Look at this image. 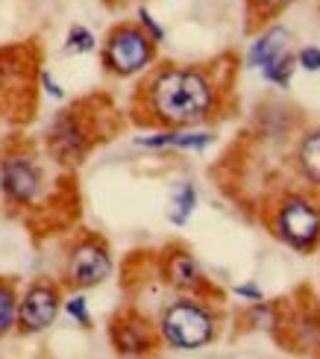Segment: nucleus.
<instances>
[{"label":"nucleus","mask_w":320,"mask_h":359,"mask_svg":"<svg viewBox=\"0 0 320 359\" xmlns=\"http://www.w3.org/2000/svg\"><path fill=\"white\" fill-rule=\"evenodd\" d=\"M209 133H159V136H147L139 139V144L144 147H186V151H203L211 144Z\"/></svg>","instance_id":"nucleus-10"},{"label":"nucleus","mask_w":320,"mask_h":359,"mask_svg":"<svg viewBox=\"0 0 320 359\" xmlns=\"http://www.w3.org/2000/svg\"><path fill=\"white\" fill-rule=\"evenodd\" d=\"M50 147L62 162H77L85 151V136L74 121V115H59L50 130Z\"/></svg>","instance_id":"nucleus-8"},{"label":"nucleus","mask_w":320,"mask_h":359,"mask_svg":"<svg viewBox=\"0 0 320 359\" xmlns=\"http://www.w3.org/2000/svg\"><path fill=\"white\" fill-rule=\"evenodd\" d=\"M167 280L179 289H197L203 283V274H200V268H197V262L188 257V253L176 250L174 257L167 259Z\"/></svg>","instance_id":"nucleus-11"},{"label":"nucleus","mask_w":320,"mask_h":359,"mask_svg":"<svg viewBox=\"0 0 320 359\" xmlns=\"http://www.w3.org/2000/svg\"><path fill=\"white\" fill-rule=\"evenodd\" d=\"M56 309H59V294L50 286H33L27 292V297L21 301V327L29 333H39L44 327H50L56 318Z\"/></svg>","instance_id":"nucleus-6"},{"label":"nucleus","mask_w":320,"mask_h":359,"mask_svg":"<svg viewBox=\"0 0 320 359\" xmlns=\"http://www.w3.org/2000/svg\"><path fill=\"white\" fill-rule=\"evenodd\" d=\"M153 59V39L139 27H118L106 41V65L120 77L141 71Z\"/></svg>","instance_id":"nucleus-4"},{"label":"nucleus","mask_w":320,"mask_h":359,"mask_svg":"<svg viewBox=\"0 0 320 359\" xmlns=\"http://www.w3.org/2000/svg\"><path fill=\"white\" fill-rule=\"evenodd\" d=\"M277 230L291 248L312 250L320 242V209L306 198H288L277 212Z\"/></svg>","instance_id":"nucleus-3"},{"label":"nucleus","mask_w":320,"mask_h":359,"mask_svg":"<svg viewBox=\"0 0 320 359\" xmlns=\"http://www.w3.org/2000/svg\"><path fill=\"white\" fill-rule=\"evenodd\" d=\"M68 312H71V318H77L83 327L91 324L88 309H85V297H71V301H68Z\"/></svg>","instance_id":"nucleus-19"},{"label":"nucleus","mask_w":320,"mask_h":359,"mask_svg":"<svg viewBox=\"0 0 320 359\" xmlns=\"http://www.w3.org/2000/svg\"><path fill=\"white\" fill-rule=\"evenodd\" d=\"M162 336L171 348L179 351H197L211 341L215 336V321L211 316L194 301H179L174 306H167L162 316Z\"/></svg>","instance_id":"nucleus-2"},{"label":"nucleus","mask_w":320,"mask_h":359,"mask_svg":"<svg viewBox=\"0 0 320 359\" xmlns=\"http://www.w3.org/2000/svg\"><path fill=\"white\" fill-rule=\"evenodd\" d=\"M288 41H291V36H288L285 27H270L267 33H262L253 41V48L247 53V65L265 71L267 65H273L277 59H282L288 53Z\"/></svg>","instance_id":"nucleus-9"},{"label":"nucleus","mask_w":320,"mask_h":359,"mask_svg":"<svg viewBox=\"0 0 320 359\" xmlns=\"http://www.w3.org/2000/svg\"><path fill=\"white\" fill-rule=\"evenodd\" d=\"M235 294L247 297V301H262V289H256L253 283H247V286H235Z\"/></svg>","instance_id":"nucleus-21"},{"label":"nucleus","mask_w":320,"mask_h":359,"mask_svg":"<svg viewBox=\"0 0 320 359\" xmlns=\"http://www.w3.org/2000/svg\"><path fill=\"white\" fill-rule=\"evenodd\" d=\"M139 18H141V24L147 27V33H150V39H153V41H162V39H165V29L153 21V15H150L147 9H139Z\"/></svg>","instance_id":"nucleus-20"},{"label":"nucleus","mask_w":320,"mask_h":359,"mask_svg":"<svg viewBox=\"0 0 320 359\" xmlns=\"http://www.w3.org/2000/svg\"><path fill=\"white\" fill-rule=\"evenodd\" d=\"M294 65H297V59L291 56V53H285L282 59H277L273 65H267L265 71H262V77L267 80V83H277V86H288V80H291V74H294Z\"/></svg>","instance_id":"nucleus-15"},{"label":"nucleus","mask_w":320,"mask_h":359,"mask_svg":"<svg viewBox=\"0 0 320 359\" xmlns=\"http://www.w3.org/2000/svg\"><path fill=\"white\" fill-rule=\"evenodd\" d=\"M265 6H282V4H291V0H262Z\"/></svg>","instance_id":"nucleus-23"},{"label":"nucleus","mask_w":320,"mask_h":359,"mask_svg":"<svg viewBox=\"0 0 320 359\" xmlns=\"http://www.w3.org/2000/svg\"><path fill=\"white\" fill-rule=\"evenodd\" d=\"M297 65L306 71H320V48H302L297 53Z\"/></svg>","instance_id":"nucleus-18"},{"label":"nucleus","mask_w":320,"mask_h":359,"mask_svg":"<svg viewBox=\"0 0 320 359\" xmlns=\"http://www.w3.org/2000/svg\"><path fill=\"white\" fill-rule=\"evenodd\" d=\"M109 271H112V259L103 245L85 242L80 248H74L71 262H68V274L77 286H95V283L109 277Z\"/></svg>","instance_id":"nucleus-5"},{"label":"nucleus","mask_w":320,"mask_h":359,"mask_svg":"<svg viewBox=\"0 0 320 359\" xmlns=\"http://www.w3.org/2000/svg\"><path fill=\"white\" fill-rule=\"evenodd\" d=\"M211 83L200 71H186V68H167L150 83V103L153 112L165 124L186 127L209 115L211 109Z\"/></svg>","instance_id":"nucleus-1"},{"label":"nucleus","mask_w":320,"mask_h":359,"mask_svg":"<svg viewBox=\"0 0 320 359\" xmlns=\"http://www.w3.org/2000/svg\"><path fill=\"white\" fill-rule=\"evenodd\" d=\"M297 159H300V168H302V174H306V180H312L314 186H320V130L309 133V136L302 139Z\"/></svg>","instance_id":"nucleus-12"},{"label":"nucleus","mask_w":320,"mask_h":359,"mask_svg":"<svg viewBox=\"0 0 320 359\" xmlns=\"http://www.w3.org/2000/svg\"><path fill=\"white\" fill-rule=\"evenodd\" d=\"M41 80H44V86H48V92H50L53 97H62V88H59V86H56V83H53V80L48 77V74H44V77H41Z\"/></svg>","instance_id":"nucleus-22"},{"label":"nucleus","mask_w":320,"mask_h":359,"mask_svg":"<svg viewBox=\"0 0 320 359\" xmlns=\"http://www.w3.org/2000/svg\"><path fill=\"white\" fill-rule=\"evenodd\" d=\"M15 321V297L6 286H0V333L9 330Z\"/></svg>","instance_id":"nucleus-17"},{"label":"nucleus","mask_w":320,"mask_h":359,"mask_svg":"<svg viewBox=\"0 0 320 359\" xmlns=\"http://www.w3.org/2000/svg\"><path fill=\"white\" fill-rule=\"evenodd\" d=\"M194 206H197V191L191 183H182L176 191H174V198H171V209H167V218H171L174 224H186L194 212Z\"/></svg>","instance_id":"nucleus-13"},{"label":"nucleus","mask_w":320,"mask_h":359,"mask_svg":"<svg viewBox=\"0 0 320 359\" xmlns=\"http://www.w3.org/2000/svg\"><path fill=\"white\" fill-rule=\"evenodd\" d=\"M139 330V324H118V330H115V341H118V351H124V353H141L150 348V339L147 333H135Z\"/></svg>","instance_id":"nucleus-14"},{"label":"nucleus","mask_w":320,"mask_h":359,"mask_svg":"<svg viewBox=\"0 0 320 359\" xmlns=\"http://www.w3.org/2000/svg\"><path fill=\"white\" fill-rule=\"evenodd\" d=\"M68 50H74V53L95 50V36H91L85 27H74L71 33H68Z\"/></svg>","instance_id":"nucleus-16"},{"label":"nucleus","mask_w":320,"mask_h":359,"mask_svg":"<svg viewBox=\"0 0 320 359\" xmlns=\"http://www.w3.org/2000/svg\"><path fill=\"white\" fill-rule=\"evenodd\" d=\"M4 189L12 201L27 203L33 201V194L39 191V171L29 159L24 156H12L4 162Z\"/></svg>","instance_id":"nucleus-7"}]
</instances>
